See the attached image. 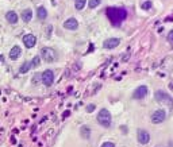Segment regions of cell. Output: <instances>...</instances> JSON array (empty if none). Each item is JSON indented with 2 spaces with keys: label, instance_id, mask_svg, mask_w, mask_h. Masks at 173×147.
I'll return each mask as SVG.
<instances>
[{
  "label": "cell",
  "instance_id": "6da1fadb",
  "mask_svg": "<svg viewBox=\"0 0 173 147\" xmlns=\"http://www.w3.org/2000/svg\"><path fill=\"white\" fill-rule=\"evenodd\" d=\"M105 14H107L108 19L111 20L112 25H120L127 16V12L124 8H118V7H108L105 10Z\"/></svg>",
  "mask_w": 173,
  "mask_h": 147
},
{
  "label": "cell",
  "instance_id": "7a4b0ae2",
  "mask_svg": "<svg viewBox=\"0 0 173 147\" xmlns=\"http://www.w3.org/2000/svg\"><path fill=\"white\" fill-rule=\"evenodd\" d=\"M111 120H112V117H111L110 111L105 108L100 109L99 113H97V122H99V124H102L103 127H110Z\"/></svg>",
  "mask_w": 173,
  "mask_h": 147
},
{
  "label": "cell",
  "instance_id": "3957f363",
  "mask_svg": "<svg viewBox=\"0 0 173 147\" xmlns=\"http://www.w3.org/2000/svg\"><path fill=\"white\" fill-rule=\"evenodd\" d=\"M154 97H156V100L161 104H166V105H169V107L173 105V97L169 95V93L164 92V90H161V89L156 90Z\"/></svg>",
  "mask_w": 173,
  "mask_h": 147
},
{
  "label": "cell",
  "instance_id": "277c9868",
  "mask_svg": "<svg viewBox=\"0 0 173 147\" xmlns=\"http://www.w3.org/2000/svg\"><path fill=\"white\" fill-rule=\"evenodd\" d=\"M41 55L46 62H54V61L58 60V53L56 51L51 47H42L41 49Z\"/></svg>",
  "mask_w": 173,
  "mask_h": 147
},
{
  "label": "cell",
  "instance_id": "5b68a950",
  "mask_svg": "<svg viewBox=\"0 0 173 147\" xmlns=\"http://www.w3.org/2000/svg\"><path fill=\"white\" fill-rule=\"evenodd\" d=\"M165 119H166V112H165L164 109H157V111H154V113L151 115V122H153L154 124H159V123H162Z\"/></svg>",
  "mask_w": 173,
  "mask_h": 147
},
{
  "label": "cell",
  "instance_id": "8992f818",
  "mask_svg": "<svg viewBox=\"0 0 173 147\" xmlns=\"http://www.w3.org/2000/svg\"><path fill=\"white\" fill-rule=\"evenodd\" d=\"M42 82L46 87H50L54 82V72L53 70H45L42 73Z\"/></svg>",
  "mask_w": 173,
  "mask_h": 147
},
{
  "label": "cell",
  "instance_id": "52a82bcc",
  "mask_svg": "<svg viewBox=\"0 0 173 147\" xmlns=\"http://www.w3.org/2000/svg\"><path fill=\"white\" fill-rule=\"evenodd\" d=\"M146 95H147V87H145V85H141V87H138L137 89L134 90V93H132V97L137 98V100H142L143 97H146Z\"/></svg>",
  "mask_w": 173,
  "mask_h": 147
},
{
  "label": "cell",
  "instance_id": "ba28073f",
  "mask_svg": "<svg viewBox=\"0 0 173 147\" xmlns=\"http://www.w3.org/2000/svg\"><path fill=\"white\" fill-rule=\"evenodd\" d=\"M119 43H120L119 38H108V39H105V41L103 42V47L107 49V50H111V49H115Z\"/></svg>",
  "mask_w": 173,
  "mask_h": 147
},
{
  "label": "cell",
  "instance_id": "9c48e42d",
  "mask_svg": "<svg viewBox=\"0 0 173 147\" xmlns=\"http://www.w3.org/2000/svg\"><path fill=\"white\" fill-rule=\"evenodd\" d=\"M150 140V134L146 130H138V142L141 144H146Z\"/></svg>",
  "mask_w": 173,
  "mask_h": 147
},
{
  "label": "cell",
  "instance_id": "30bf717a",
  "mask_svg": "<svg viewBox=\"0 0 173 147\" xmlns=\"http://www.w3.org/2000/svg\"><path fill=\"white\" fill-rule=\"evenodd\" d=\"M23 42H24V45H26V47L31 49V47H34L35 43H37V38H35V35H32V34H27V35L23 37Z\"/></svg>",
  "mask_w": 173,
  "mask_h": 147
},
{
  "label": "cell",
  "instance_id": "8fae6325",
  "mask_svg": "<svg viewBox=\"0 0 173 147\" xmlns=\"http://www.w3.org/2000/svg\"><path fill=\"white\" fill-rule=\"evenodd\" d=\"M64 27L68 28V30H76L78 27V22L76 20V18H69L64 22Z\"/></svg>",
  "mask_w": 173,
  "mask_h": 147
},
{
  "label": "cell",
  "instance_id": "7c38bea8",
  "mask_svg": "<svg viewBox=\"0 0 173 147\" xmlns=\"http://www.w3.org/2000/svg\"><path fill=\"white\" fill-rule=\"evenodd\" d=\"M20 53H22L20 47H19V46H14L12 49H11V51H10V58H11V60H18L19 55H20Z\"/></svg>",
  "mask_w": 173,
  "mask_h": 147
},
{
  "label": "cell",
  "instance_id": "4fadbf2b",
  "mask_svg": "<svg viewBox=\"0 0 173 147\" xmlns=\"http://www.w3.org/2000/svg\"><path fill=\"white\" fill-rule=\"evenodd\" d=\"M5 18H7V20L10 23H12V25H15L16 22H18V15H16V12H14V11H8L7 14H5Z\"/></svg>",
  "mask_w": 173,
  "mask_h": 147
},
{
  "label": "cell",
  "instance_id": "5bb4252c",
  "mask_svg": "<svg viewBox=\"0 0 173 147\" xmlns=\"http://www.w3.org/2000/svg\"><path fill=\"white\" fill-rule=\"evenodd\" d=\"M37 16L39 20H45L47 18V11H46L45 7H38L37 10Z\"/></svg>",
  "mask_w": 173,
  "mask_h": 147
},
{
  "label": "cell",
  "instance_id": "9a60e30c",
  "mask_svg": "<svg viewBox=\"0 0 173 147\" xmlns=\"http://www.w3.org/2000/svg\"><path fill=\"white\" fill-rule=\"evenodd\" d=\"M32 18V11L31 10H24V11H22V20L23 22H30Z\"/></svg>",
  "mask_w": 173,
  "mask_h": 147
},
{
  "label": "cell",
  "instance_id": "2e32d148",
  "mask_svg": "<svg viewBox=\"0 0 173 147\" xmlns=\"http://www.w3.org/2000/svg\"><path fill=\"white\" fill-rule=\"evenodd\" d=\"M80 134H81V136H83L84 139H88L89 136H91V128L86 127V125H83L81 130H80Z\"/></svg>",
  "mask_w": 173,
  "mask_h": 147
},
{
  "label": "cell",
  "instance_id": "e0dca14e",
  "mask_svg": "<svg viewBox=\"0 0 173 147\" xmlns=\"http://www.w3.org/2000/svg\"><path fill=\"white\" fill-rule=\"evenodd\" d=\"M30 69H31V63H30V62H24L23 65L20 66V69H19V73L24 74V73H27Z\"/></svg>",
  "mask_w": 173,
  "mask_h": 147
},
{
  "label": "cell",
  "instance_id": "ac0fdd59",
  "mask_svg": "<svg viewBox=\"0 0 173 147\" xmlns=\"http://www.w3.org/2000/svg\"><path fill=\"white\" fill-rule=\"evenodd\" d=\"M86 4V0H74V7L76 10H83Z\"/></svg>",
  "mask_w": 173,
  "mask_h": 147
},
{
  "label": "cell",
  "instance_id": "d6986e66",
  "mask_svg": "<svg viewBox=\"0 0 173 147\" xmlns=\"http://www.w3.org/2000/svg\"><path fill=\"white\" fill-rule=\"evenodd\" d=\"M30 63H31V68H37V66H39V63H41V58H39V55H37V57L32 58V61H31Z\"/></svg>",
  "mask_w": 173,
  "mask_h": 147
},
{
  "label": "cell",
  "instance_id": "ffe728a7",
  "mask_svg": "<svg viewBox=\"0 0 173 147\" xmlns=\"http://www.w3.org/2000/svg\"><path fill=\"white\" fill-rule=\"evenodd\" d=\"M100 3H102V0H89V8H96Z\"/></svg>",
  "mask_w": 173,
  "mask_h": 147
},
{
  "label": "cell",
  "instance_id": "44dd1931",
  "mask_svg": "<svg viewBox=\"0 0 173 147\" xmlns=\"http://www.w3.org/2000/svg\"><path fill=\"white\" fill-rule=\"evenodd\" d=\"M151 7V1L150 0H146V1H143L142 4H141V8L142 10H149Z\"/></svg>",
  "mask_w": 173,
  "mask_h": 147
},
{
  "label": "cell",
  "instance_id": "7402d4cb",
  "mask_svg": "<svg viewBox=\"0 0 173 147\" xmlns=\"http://www.w3.org/2000/svg\"><path fill=\"white\" fill-rule=\"evenodd\" d=\"M168 42H169V43L173 46V30H170L169 34H168Z\"/></svg>",
  "mask_w": 173,
  "mask_h": 147
},
{
  "label": "cell",
  "instance_id": "603a6c76",
  "mask_svg": "<svg viewBox=\"0 0 173 147\" xmlns=\"http://www.w3.org/2000/svg\"><path fill=\"white\" fill-rule=\"evenodd\" d=\"M102 147H115V144L112 142H105V143L102 144Z\"/></svg>",
  "mask_w": 173,
  "mask_h": 147
},
{
  "label": "cell",
  "instance_id": "cb8c5ba5",
  "mask_svg": "<svg viewBox=\"0 0 173 147\" xmlns=\"http://www.w3.org/2000/svg\"><path fill=\"white\" fill-rule=\"evenodd\" d=\"M93 109H95V105H93V104H89V105L86 107V111H88V112H93Z\"/></svg>",
  "mask_w": 173,
  "mask_h": 147
},
{
  "label": "cell",
  "instance_id": "d4e9b609",
  "mask_svg": "<svg viewBox=\"0 0 173 147\" xmlns=\"http://www.w3.org/2000/svg\"><path fill=\"white\" fill-rule=\"evenodd\" d=\"M69 113H70V112H69V111H66V112H65V113H64V117H66V116H69Z\"/></svg>",
  "mask_w": 173,
  "mask_h": 147
},
{
  "label": "cell",
  "instance_id": "484cf974",
  "mask_svg": "<svg viewBox=\"0 0 173 147\" xmlns=\"http://www.w3.org/2000/svg\"><path fill=\"white\" fill-rule=\"evenodd\" d=\"M3 60V55H0V61H2Z\"/></svg>",
  "mask_w": 173,
  "mask_h": 147
}]
</instances>
